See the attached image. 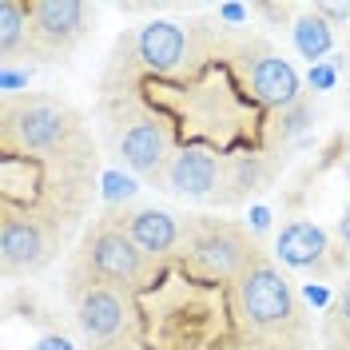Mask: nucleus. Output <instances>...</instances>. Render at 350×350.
Masks as SVG:
<instances>
[{
  "label": "nucleus",
  "mask_w": 350,
  "mask_h": 350,
  "mask_svg": "<svg viewBox=\"0 0 350 350\" xmlns=\"http://www.w3.org/2000/svg\"><path fill=\"white\" fill-rule=\"evenodd\" d=\"M76 319H80V330L96 347H111V342H124L131 334V303L124 295V286L111 283H92L80 291V303H76Z\"/></svg>",
  "instance_id": "5"
},
{
  "label": "nucleus",
  "mask_w": 350,
  "mask_h": 350,
  "mask_svg": "<svg viewBox=\"0 0 350 350\" xmlns=\"http://www.w3.org/2000/svg\"><path fill=\"white\" fill-rule=\"evenodd\" d=\"M124 231L131 235V243L148 255L152 262L167 259L175 247H179V239H183V227L175 223V215H167V211H155V207H139V211H131V215L116 219Z\"/></svg>",
  "instance_id": "12"
},
{
  "label": "nucleus",
  "mask_w": 350,
  "mask_h": 350,
  "mask_svg": "<svg viewBox=\"0 0 350 350\" xmlns=\"http://www.w3.org/2000/svg\"><path fill=\"white\" fill-rule=\"evenodd\" d=\"M347 175H350V155H347Z\"/></svg>",
  "instance_id": "29"
},
{
  "label": "nucleus",
  "mask_w": 350,
  "mask_h": 350,
  "mask_svg": "<svg viewBox=\"0 0 350 350\" xmlns=\"http://www.w3.org/2000/svg\"><path fill=\"white\" fill-rule=\"evenodd\" d=\"M0 84H4V92H16V88H24V84H28V72H16V68H4Z\"/></svg>",
  "instance_id": "21"
},
{
  "label": "nucleus",
  "mask_w": 350,
  "mask_h": 350,
  "mask_svg": "<svg viewBox=\"0 0 350 350\" xmlns=\"http://www.w3.org/2000/svg\"><path fill=\"white\" fill-rule=\"evenodd\" d=\"M338 80V64H310V76H306V84L314 88V92H330Z\"/></svg>",
  "instance_id": "19"
},
{
  "label": "nucleus",
  "mask_w": 350,
  "mask_h": 350,
  "mask_svg": "<svg viewBox=\"0 0 350 350\" xmlns=\"http://www.w3.org/2000/svg\"><path fill=\"white\" fill-rule=\"evenodd\" d=\"M0 48L8 60L32 52V4H21V0L0 4Z\"/></svg>",
  "instance_id": "14"
},
{
  "label": "nucleus",
  "mask_w": 350,
  "mask_h": 350,
  "mask_svg": "<svg viewBox=\"0 0 350 350\" xmlns=\"http://www.w3.org/2000/svg\"><path fill=\"white\" fill-rule=\"evenodd\" d=\"M338 239L350 247V203H347V211H342V219H338Z\"/></svg>",
  "instance_id": "26"
},
{
  "label": "nucleus",
  "mask_w": 350,
  "mask_h": 350,
  "mask_svg": "<svg viewBox=\"0 0 350 350\" xmlns=\"http://www.w3.org/2000/svg\"><path fill=\"white\" fill-rule=\"evenodd\" d=\"M84 139V128L76 111L60 100L32 96V100H8L4 108V144L8 152H32V155H64L72 144Z\"/></svg>",
  "instance_id": "2"
},
{
  "label": "nucleus",
  "mask_w": 350,
  "mask_h": 350,
  "mask_svg": "<svg viewBox=\"0 0 350 350\" xmlns=\"http://www.w3.org/2000/svg\"><path fill=\"white\" fill-rule=\"evenodd\" d=\"M275 255L295 267V271H314V275H327L330 271V239L327 231L310 219H295L286 223L283 231L275 235Z\"/></svg>",
  "instance_id": "10"
},
{
  "label": "nucleus",
  "mask_w": 350,
  "mask_h": 350,
  "mask_svg": "<svg viewBox=\"0 0 350 350\" xmlns=\"http://www.w3.org/2000/svg\"><path fill=\"white\" fill-rule=\"evenodd\" d=\"M267 223H271V219H267V211H262V207H259V211H255V231H262Z\"/></svg>",
  "instance_id": "27"
},
{
  "label": "nucleus",
  "mask_w": 350,
  "mask_h": 350,
  "mask_svg": "<svg viewBox=\"0 0 350 350\" xmlns=\"http://www.w3.org/2000/svg\"><path fill=\"white\" fill-rule=\"evenodd\" d=\"M314 12H319V16H323V21H334V24H347L350 21V4H327V0H323V4H314Z\"/></svg>",
  "instance_id": "20"
},
{
  "label": "nucleus",
  "mask_w": 350,
  "mask_h": 350,
  "mask_svg": "<svg viewBox=\"0 0 350 350\" xmlns=\"http://www.w3.org/2000/svg\"><path fill=\"white\" fill-rule=\"evenodd\" d=\"M239 291V310L251 327L259 330H291L299 327V299L295 286L283 279L279 267H271L267 259H255L243 279L235 283Z\"/></svg>",
  "instance_id": "3"
},
{
  "label": "nucleus",
  "mask_w": 350,
  "mask_h": 350,
  "mask_svg": "<svg viewBox=\"0 0 350 350\" xmlns=\"http://www.w3.org/2000/svg\"><path fill=\"white\" fill-rule=\"evenodd\" d=\"M259 12L262 16H271V21H283L291 8H286V4H259Z\"/></svg>",
  "instance_id": "25"
},
{
  "label": "nucleus",
  "mask_w": 350,
  "mask_h": 350,
  "mask_svg": "<svg viewBox=\"0 0 350 350\" xmlns=\"http://www.w3.org/2000/svg\"><path fill=\"white\" fill-rule=\"evenodd\" d=\"M167 144H172V139H167V128H163L155 116L131 120L128 128L120 131V139H116L124 163H128L135 175H144V179H163V175H167V163H172Z\"/></svg>",
  "instance_id": "7"
},
{
  "label": "nucleus",
  "mask_w": 350,
  "mask_h": 350,
  "mask_svg": "<svg viewBox=\"0 0 350 350\" xmlns=\"http://www.w3.org/2000/svg\"><path fill=\"white\" fill-rule=\"evenodd\" d=\"M306 299H310L314 306H327L330 303V291L323 283H310V286H306Z\"/></svg>",
  "instance_id": "24"
},
{
  "label": "nucleus",
  "mask_w": 350,
  "mask_h": 350,
  "mask_svg": "<svg viewBox=\"0 0 350 350\" xmlns=\"http://www.w3.org/2000/svg\"><path fill=\"white\" fill-rule=\"evenodd\" d=\"M231 175V163H223L219 155L203 152V148H183L179 155H172L167 163V187L179 191V196H215V187Z\"/></svg>",
  "instance_id": "11"
},
{
  "label": "nucleus",
  "mask_w": 350,
  "mask_h": 350,
  "mask_svg": "<svg viewBox=\"0 0 350 350\" xmlns=\"http://www.w3.org/2000/svg\"><path fill=\"white\" fill-rule=\"evenodd\" d=\"M310 124H314V104H310V100H295L291 108L279 111V128H275V139L291 144V139H295V135H303Z\"/></svg>",
  "instance_id": "16"
},
{
  "label": "nucleus",
  "mask_w": 350,
  "mask_h": 350,
  "mask_svg": "<svg viewBox=\"0 0 350 350\" xmlns=\"http://www.w3.org/2000/svg\"><path fill=\"white\" fill-rule=\"evenodd\" d=\"M330 334H334V342H338V347H350V286L338 295V303H334Z\"/></svg>",
  "instance_id": "17"
},
{
  "label": "nucleus",
  "mask_w": 350,
  "mask_h": 350,
  "mask_svg": "<svg viewBox=\"0 0 350 350\" xmlns=\"http://www.w3.org/2000/svg\"><path fill=\"white\" fill-rule=\"evenodd\" d=\"M32 350H76V347L68 342L64 334H48V338H40V342H36Z\"/></svg>",
  "instance_id": "22"
},
{
  "label": "nucleus",
  "mask_w": 350,
  "mask_h": 350,
  "mask_svg": "<svg viewBox=\"0 0 350 350\" xmlns=\"http://www.w3.org/2000/svg\"><path fill=\"white\" fill-rule=\"evenodd\" d=\"M0 255H4V267L16 275V271H36L48 262L52 255V239H48V231H44L40 219L32 215H16V211H8L4 215V227H0Z\"/></svg>",
  "instance_id": "9"
},
{
  "label": "nucleus",
  "mask_w": 350,
  "mask_h": 350,
  "mask_svg": "<svg viewBox=\"0 0 350 350\" xmlns=\"http://www.w3.org/2000/svg\"><path fill=\"white\" fill-rule=\"evenodd\" d=\"M330 44H334V32H330V24L323 21L314 8L295 21V48H299V56H306L310 64H323V56L330 52Z\"/></svg>",
  "instance_id": "15"
},
{
  "label": "nucleus",
  "mask_w": 350,
  "mask_h": 350,
  "mask_svg": "<svg viewBox=\"0 0 350 350\" xmlns=\"http://www.w3.org/2000/svg\"><path fill=\"white\" fill-rule=\"evenodd\" d=\"M84 262L92 271V279L100 283H111V286H135L144 283L152 259L131 243V235L116 223V219H104L84 243Z\"/></svg>",
  "instance_id": "4"
},
{
  "label": "nucleus",
  "mask_w": 350,
  "mask_h": 350,
  "mask_svg": "<svg viewBox=\"0 0 350 350\" xmlns=\"http://www.w3.org/2000/svg\"><path fill=\"white\" fill-rule=\"evenodd\" d=\"M96 350H139V347H131V342H111V347H96Z\"/></svg>",
  "instance_id": "28"
},
{
  "label": "nucleus",
  "mask_w": 350,
  "mask_h": 350,
  "mask_svg": "<svg viewBox=\"0 0 350 350\" xmlns=\"http://www.w3.org/2000/svg\"><path fill=\"white\" fill-rule=\"evenodd\" d=\"M219 16H223V21H231V24H243V21H247V8H243V4H223V8H219Z\"/></svg>",
  "instance_id": "23"
},
{
  "label": "nucleus",
  "mask_w": 350,
  "mask_h": 350,
  "mask_svg": "<svg viewBox=\"0 0 350 350\" xmlns=\"http://www.w3.org/2000/svg\"><path fill=\"white\" fill-rule=\"evenodd\" d=\"M135 196V179L124 172H104V199L108 203H124V199Z\"/></svg>",
  "instance_id": "18"
},
{
  "label": "nucleus",
  "mask_w": 350,
  "mask_h": 350,
  "mask_svg": "<svg viewBox=\"0 0 350 350\" xmlns=\"http://www.w3.org/2000/svg\"><path fill=\"white\" fill-rule=\"evenodd\" d=\"M259 259L255 243L247 239V231L227 223V219H191L183 223V239H179V267L187 275L211 279V283H239L243 271Z\"/></svg>",
  "instance_id": "1"
},
{
  "label": "nucleus",
  "mask_w": 350,
  "mask_h": 350,
  "mask_svg": "<svg viewBox=\"0 0 350 350\" xmlns=\"http://www.w3.org/2000/svg\"><path fill=\"white\" fill-rule=\"evenodd\" d=\"M88 4L80 0H36L32 4V56L56 60L88 32Z\"/></svg>",
  "instance_id": "6"
},
{
  "label": "nucleus",
  "mask_w": 350,
  "mask_h": 350,
  "mask_svg": "<svg viewBox=\"0 0 350 350\" xmlns=\"http://www.w3.org/2000/svg\"><path fill=\"white\" fill-rule=\"evenodd\" d=\"M135 52L152 72H175L183 64V56H187V36H183V28H175L167 21H152L139 28Z\"/></svg>",
  "instance_id": "13"
},
{
  "label": "nucleus",
  "mask_w": 350,
  "mask_h": 350,
  "mask_svg": "<svg viewBox=\"0 0 350 350\" xmlns=\"http://www.w3.org/2000/svg\"><path fill=\"white\" fill-rule=\"evenodd\" d=\"M247 84L255 92V100L271 104V108H291L295 100H303L299 96V72L279 52L259 48V44L247 52Z\"/></svg>",
  "instance_id": "8"
}]
</instances>
